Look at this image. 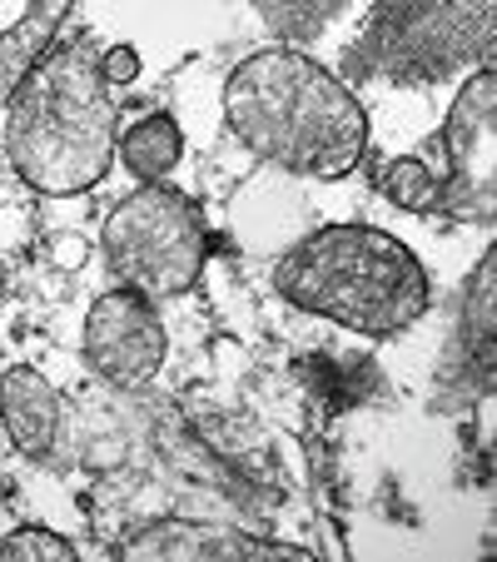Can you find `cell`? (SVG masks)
I'll return each mask as SVG.
<instances>
[{
    "instance_id": "6da1fadb",
    "label": "cell",
    "mask_w": 497,
    "mask_h": 562,
    "mask_svg": "<svg viewBox=\"0 0 497 562\" xmlns=\"http://www.w3.org/2000/svg\"><path fill=\"white\" fill-rule=\"evenodd\" d=\"M224 125L289 175L343 180L369 149V115L349 80L294 45L244 55L224 80Z\"/></svg>"
},
{
    "instance_id": "7a4b0ae2",
    "label": "cell",
    "mask_w": 497,
    "mask_h": 562,
    "mask_svg": "<svg viewBox=\"0 0 497 562\" xmlns=\"http://www.w3.org/2000/svg\"><path fill=\"white\" fill-rule=\"evenodd\" d=\"M5 155L41 194H86L115 159V95L90 35L50 45L11 90Z\"/></svg>"
},
{
    "instance_id": "3957f363",
    "label": "cell",
    "mask_w": 497,
    "mask_h": 562,
    "mask_svg": "<svg viewBox=\"0 0 497 562\" xmlns=\"http://www.w3.org/2000/svg\"><path fill=\"white\" fill-rule=\"evenodd\" d=\"M274 289L304 314L373 339L413 329L433 304L423 259L373 224H324L304 234L274 265Z\"/></svg>"
},
{
    "instance_id": "277c9868",
    "label": "cell",
    "mask_w": 497,
    "mask_h": 562,
    "mask_svg": "<svg viewBox=\"0 0 497 562\" xmlns=\"http://www.w3.org/2000/svg\"><path fill=\"white\" fill-rule=\"evenodd\" d=\"M383 194L408 214H438V220L493 224L497 214V75L477 65L467 86L458 90L438 139L418 155L383 159L373 175Z\"/></svg>"
},
{
    "instance_id": "5b68a950",
    "label": "cell",
    "mask_w": 497,
    "mask_h": 562,
    "mask_svg": "<svg viewBox=\"0 0 497 562\" xmlns=\"http://www.w3.org/2000/svg\"><path fill=\"white\" fill-rule=\"evenodd\" d=\"M497 0H373L359 41L343 50L349 80L418 90L493 65Z\"/></svg>"
},
{
    "instance_id": "8992f818",
    "label": "cell",
    "mask_w": 497,
    "mask_h": 562,
    "mask_svg": "<svg viewBox=\"0 0 497 562\" xmlns=\"http://www.w3.org/2000/svg\"><path fill=\"white\" fill-rule=\"evenodd\" d=\"M100 249L120 284L149 299H170L200 284L204 259H210V229L190 194L145 180L105 214Z\"/></svg>"
},
{
    "instance_id": "52a82bcc",
    "label": "cell",
    "mask_w": 497,
    "mask_h": 562,
    "mask_svg": "<svg viewBox=\"0 0 497 562\" xmlns=\"http://www.w3.org/2000/svg\"><path fill=\"white\" fill-rule=\"evenodd\" d=\"M86 363L120 389H139L155 379L165 363V324L155 299L129 284L100 294L86 318Z\"/></svg>"
},
{
    "instance_id": "ba28073f",
    "label": "cell",
    "mask_w": 497,
    "mask_h": 562,
    "mask_svg": "<svg viewBox=\"0 0 497 562\" xmlns=\"http://www.w3.org/2000/svg\"><path fill=\"white\" fill-rule=\"evenodd\" d=\"M115 558H139V562H304L308 548L298 542H274L255 538L229 522H204V518H155L135 522L125 538L115 542Z\"/></svg>"
},
{
    "instance_id": "9c48e42d",
    "label": "cell",
    "mask_w": 497,
    "mask_h": 562,
    "mask_svg": "<svg viewBox=\"0 0 497 562\" xmlns=\"http://www.w3.org/2000/svg\"><path fill=\"white\" fill-rule=\"evenodd\" d=\"M497 255L487 249L483 265L473 269V284L458 308V329L448 344V359L438 369V398L443 404H473L493 389V363H497Z\"/></svg>"
},
{
    "instance_id": "30bf717a",
    "label": "cell",
    "mask_w": 497,
    "mask_h": 562,
    "mask_svg": "<svg viewBox=\"0 0 497 562\" xmlns=\"http://www.w3.org/2000/svg\"><path fill=\"white\" fill-rule=\"evenodd\" d=\"M0 424L11 434V443L25 458H50L55 438H60V393L31 363L0 373Z\"/></svg>"
},
{
    "instance_id": "8fae6325",
    "label": "cell",
    "mask_w": 497,
    "mask_h": 562,
    "mask_svg": "<svg viewBox=\"0 0 497 562\" xmlns=\"http://www.w3.org/2000/svg\"><path fill=\"white\" fill-rule=\"evenodd\" d=\"M75 0H25V15L11 25V31H0V105L11 100V90L25 80L35 60L55 45V31L60 21L70 15Z\"/></svg>"
},
{
    "instance_id": "7c38bea8",
    "label": "cell",
    "mask_w": 497,
    "mask_h": 562,
    "mask_svg": "<svg viewBox=\"0 0 497 562\" xmlns=\"http://www.w3.org/2000/svg\"><path fill=\"white\" fill-rule=\"evenodd\" d=\"M115 149H120V159H125V170H135L139 180H165L184 155V135H180V125H174V115L155 110V115H139L135 125L115 139Z\"/></svg>"
},
{
    "instance_id": "4fadbf2b",
    "label": "cell",
    "mask_w": 497,
    "mask_h": 562,
    "mask_svg": "<svg viewBox=\"0 0 497 562\" xmlns=\"http://www.w3.org/2000/svg\"><path fill=\"white\" fill-rule=\"evenodd\" d=\"M249 5L279 41H318L328 25L339 21L349 0H249Z\"/></svg>"
},
{
    "instance_id": "5bb4252c",
    "label": "cell",
    "mask_w": 497,
    "mask_h": 562,
    "mask_svg": "<svg viewBox=\"0 0 497 562\" xmlns=\"http://www.w3.org/2000/svg\"><path fill=\"white\" fill-rule=\"evenodd\" d=\"M0 558L5 562H75V542L50 528H15L0 538Z\"/></svg>"
},
{
    "instance_id": "9a60e30c",
    "label": "cell",
    "mask_w": 497,
    "mask_h": 562,
    "mask_svg": "<svg viewBox=\"0 0 497 562\" xmlns=\"http://www.w3.org/2000/svg\"><path fill=\"white\" fill-rule=\"evenodd\" d=\"M100 70H105L110 86H129V80L139 75V55H135V45H110V50L100 55Z\"/></svg>"
}]
</instances>
